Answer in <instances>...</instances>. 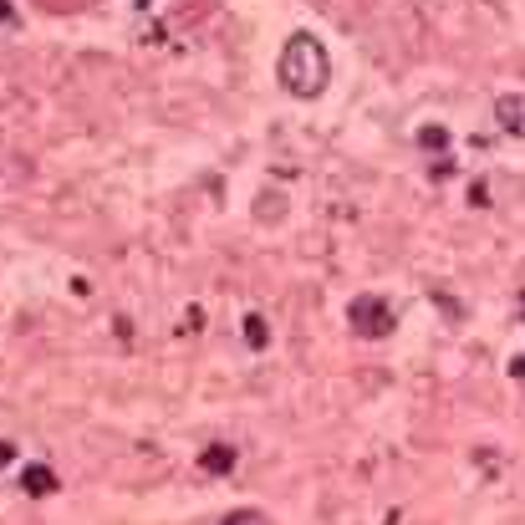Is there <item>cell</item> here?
Returning a JSON list of instances; mask_svg holds the SVG:
<instances>
[{
	"instance_id": "obj_1",
	"label": "cell",
	"mask_w": 525,
	"mask_h": 525,
	"mask_svg": "<svg viewBox=\"0 0 525 525\" xmlns=\"http://www.w3.org/2000/svg\"><path fill=\"white\" fill-rule=\"evenodd\" d=\"M276 71H281V87L291 98H322V87H327V52H322L316 36L296 31V36L281 46V67Z\"/></svg>"
},
{
	"instance_id": "obj_2",
	"label": "cell",
	"mask_w": 525,
	"mask_h": 525,
	"mask_svg": "<svg viewBox=\"0 0 525 525\" xmlns=\"http://www.w3.org/2000/svg\"><path fill=\"white\" fill-rule=\"evenodd\" d=\"M352 332H362V337H388L393 332V306L383 296H357L352 301Z\"/></svg>"
},
{
	"instance_id": "obj_3",
	"label": "cell",
	"mask_w": 525,
	"mask_h": 525,
	"mask_svg": "<svg viewBox=\"0 0 525 525\" xmlns=\"http://www.w3.org/2000/svg\"><path fill=\"white\" fill-rule=\"evenodd\" d=\"M495 117H500V128L505 133H515V138H525V98H500L495 102Z\"/></svg>"
},
{
	"instance_id": "obj_4",
	"label": "cell",
	"mask_w": 525,
	"mask_h": 525,
	"mask_svg": "<svg viewBox=\"0 0 525 525\" xmlns=\"http://www.w3.org/2000/svg\"><path fill=\"white\" fill-rule=\"evenodd\" d=\"M199 469H210V474H230V469H235V449H230V444H210V449L199 455Z\"/></svg>"
},
{
	"instance_id": "obj_5",
	"label": "cell",
	"mask_w": 525,
	"mask_h": 525,
	"mask_svg": "<svg viewBox=\"0 0 525 525\" xmlns=\"http://www.w3.org/2000/svg\"><path fill=\"white\" fill-rule=\"evenodd\" d=\"M21 484H26V495H52V490H57V474L46 464H31L26 474H21Z\"/></svg>"
},
{
	"instance_id": "obj_6",
	"label": "cell",
	"mask_w": 525,
	"mask_h": 525,
	"mask_svg": "<svg viewBox=\"0 0 525 525\" xmlns=\"http://www.w3.org/2000/svg\"><path fill=\"white\" fill-rule=\"evenodd\" d=\"M418 148L439 154V148H449V133H444V128H418Z\"/></svg>"
},
{
	"instance_id": "obj_7",
	"label": "cell",
	"mask_w": 525,
	"mask_h": 525,
	"mask_svg": "<svg viewBox=\"0 0 525 525\" xmlns=\"http://www.w3.org/2000/svg\"><path fill=\"white\" fill-rule=\"evenodd\" d=\"M245 342L250 347H266V322L260 316H245Z\"/></svg>"
},
{
	"instance_id": "obj_8",
	"label": "cell",
	"mask_w": 525,
	"mask_h": 525,
	"mask_svg": "<svg viewBox=\"0 0 525 525\" xmlns=\"http://www.w3.org/2000/svg\"><path fill=\"white\" fill-rule=\"evenodd\" d=\"M225 525H270L260 511H235V515H225Z\"/></svg>"
},
{
	"instance_id": "obj_9",
	"label": "cell",
	"mask_w": 525,
	"mask_h": 525,
	"mask_svg": "<svg viewBox=\"0 0 525 525\" xmlns=\"http://www.w3.org/2000/svg\"><path fill=\"white\" fill-rule=\"evenodd\" d=\"M11 459H15V444H5V439H0V469L11 464Z\"/></svg>"
},
{
	"instance_id": "obj_10",
	"label": "cell",
	"mask_w": 525,
	"mask_h": 525,
	"mask_svg": "<svg viewBox=\"0 0 525 525\" xmlns=\"http://www.w3.org/2000/svg\"><path fill=\"white\" fill-rule=\"evenodd\" d=\"M11 15H15V11H11V0H0V26H11Z\"/></svg>"
},
{
	"instance_id": "obj_11",
	"label": "cell",
	"mask_w": 525,
	"mask_h": 525,
	"mask_svg": "<svg viewBox=\"0 0 525 525\" xmlns=\"http://www.w3.org/2000/svg\"><path fill=\"white\" fill-rule=\"evenodd\" d=\"M388 525H398V511H393V515H388Z\"/></svg>"
},
{
	"instance_id": "obj_12",
	"label": "cell",
	"mask_w": 525,
	"mask_h": 525,
	"mask_svg": "<svg viewBox=\"0 0 525 525\" xmlns=\"http://www.w3.org/2000/svg\"><path fill=\"white\" fill-rule=\"evenodd\" d=\"M138 5H148V0H138Z\"/></svg>"
},
{
	"instance_id": "obj_13",
	"label": "cell",
	"mask_w": 525,
	"mask_h": 525,
	"mask_svg": "<svg viewBox=\"0 0 525 525\" xmlns=\"http://www.w3.org/2000/svg\"><path fill=\"white\" fill-rule=\"evenodd\" d=\"M520 306H525V296H520Z\"/></svg>"
}]
</instances>
